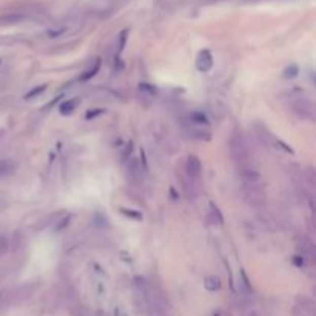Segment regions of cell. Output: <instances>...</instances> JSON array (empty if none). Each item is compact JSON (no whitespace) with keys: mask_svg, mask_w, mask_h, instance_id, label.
<instances>
[{"mask_svg":"<svg viewBox=\"0 0 316 316\" xmlns=\"http://www.w3.org/2000/svg\"><path fill=\"white\" fill-rule=\"evenodd\" d=\"M239 176L244 182V185H252V184H259L261 181V174L259 171L252 167V165H244L239 171Z\"/></svg>","mask_w":316,"mask_h":316,"instance_id":"2","label":"cell"},{"mask_svg":"<svg viewBox=\"0 0 316 316\" xmlns=\"http://www.w3.org/2000/svg\"><path fill=\"white\" fill-rule=\"evenodd\" d=\"M298 74V66L293 65V66H289L286 69V73H284V77H295Z\"/></svg>","mask_w":316,"mask_h":316,"instance_id":"19","label":"cell"},{"mask_svg":"<svg viewBox=\"0 0 316 316\" xmlns=\"http://www.w3.org/2000/svg\"><path fill=\"white\" fill-rule=\"evenodd\" d=\"M204 287L208 292H218L221 289V279L218 276H207L204 281Z\"/></svg>","mask_w":316,"mask_h":316,"instance_id":"10","label":"cell"},{"mask_svg":"<svg viewBox=\"0 0 316 316\" xmlns=\"http://www.w3.org/2000/svg\"><path fill=\"white\" fill-rule=\"evenodd\" d=\"M114 316H128V313L125 311V308L122 305H117L114 308Z\"/></svg>","mask_w":316,"mask_h":316,"instance_id":"21","label":"cell"},{"mask_svg":"<svg viewBox=\"0 0 316 316\" xmlns=\"http://www.w3.org/2000/svg\"><path fill=\"white\" fill-rule=\"evenodd\" d=\"M99 69H100V59H96V63L88 69V71H87L85 74L81 76V81H82V82H87V81L93 79V77L99 73Z\"/></svg>","mask_w":316,"mask_h":316,"instance_id":"12","label":"cell"},{"mask_svg":"<svg viewBox=\"0 0 316 316\" xmlns=\"http://www.w3.org/2000/svg\"><path fill=\"white\" fill-rule=\"evenodd\" d=\"M293 316H313V307L307 305H296L293 310Z\"/></svg>","mask_w":316,"mask_h":316,"instance_id":"14","label":"cell"},{"mask_svg":"<svg viewBox=\"0 0 316 316\" xmlns=\"http://www.w3.org/2000/svg\"><path fill=\"white\" fill-rule=\"evenodd\" d=\"M121 212H122L127 218H133V219H136V221H140V219H142V215L137 213V212H133V210L130 212V210H127V208H122Z\"/></svg>","mask_w":316,"mask_h":316,"instance_id":"18","label":"cell"},{"mask_svg":"<svg viewBox=\"0 0 316 316\" xmlns=\"http://www.w3.org/2000/svg\"><path fill=\"white\" fill-rule=\"evenodd\" d=\"M69 219H71V216H66L65 219H62V222L59 224V225H56V230L59 231V230H62V228H65L68 224H69Z\"/></svg>","mask_w":316,"mask_h":316,"instance_id":"22","label":"cell"},{"mask_svg":"<svg viewBox=\"0 0 316 316\" xmlns=\"http://www.w3.org/2000/svg\"><path fill=\"white\" fill-rule=\"evenodd\" d=\"M127 178L131 184L137 185L142 179V168H140L139 162L136 159H133L130 164H128V173H127Z\"/></svg>","mask_w":316,"mask_h":316,"instance_id":"5","label":"cell"},{"mask_svg":"<svg viewBox=\"0 0 316 316\" xmlns=\"http://www.w3.org/2000/svg\"><path fill=\"white\" fill-rule=\"evenodd\" d=\"M47 88H48V85H41V87H37V88H34V90H31V91L25 96V99L28 100V99H32V97H37V96H41L42 93H45Z\"/></svg>","mask_w":316,"mask_h":316,"instance_id":"16","label":"cell"},{"mask_svg":"<svg viewBox=\"0 0 316 316\" xmlns=\"http://www.w3.org/2000/svg\"><path fill=\"white\" fill-rule=\"evenodd\" d=\"M127 39H128V29H124L121 34H119V39H117V50L119 53L124 51L125 45H127Z\"/></svg>","mask_w":316,"mask_h":316,"instance_id":"15","label":"cell"},{"mask_svg":"<svg viewBox=\"0 0 316 316\" xmlns=\"http://www.w3.org/2000/svg\"><path fill=\"white\" fill-rule=\"evenodd\" d=\"M292 108L293 111L301 117V119H305V121H314V116H316V110H314V105L310 99H305V97H299V99H295L293 103H292Z\"/></svg>","mask_w":316,"mask_h":316,"instance_id":"1","label":"cell"},{"mask_svg":"<svg viewBox=\"0 0 316 316\" xmlns=\"http://www.w3.org/2000/svg\"><path fill=\"white\" fill-rule=\"evenodd\" d=\"M185 171H187V174L190 176L191 181L198 179V178L201 176V173H202V165H201L199 157L190 156V157L187 159V164H185Z\"/></svg>","mask_w":316,"mask_h":316,"instance_id":"4","label":"cell"},{"mask_svg":"<svg viewBox=\"0 0 316 316\" xmlns=\"http://www.w3.org/2000/svg\"><path fill=\"white\" fill-rule=\"evenodd\" d=\"M196 66L201 73H207L213 66V56L208 50H202L196 57Z\"/></svg>","mask_w":316,"mask_h":316,"instance_id":"3","label":"cell"},{"mask_svg":"<svg viewBox=\"0 0 316 316\" xmlns=\"http://www.w3.org/2000/svg\"><path fill=\"white\" fill-rule=\"evenodd\" d=\"M190 121L193 125H208V117L205 113H201V111H196L190 116Z\"/></svg>","mask_w":316,"mask_h":316,"instance_id":"13","label":"cell"},{"mask_svg":"<svg viewBox=\"0 0 316 316\" xmlns=\"http://www.w3.org/2000/svg\"><path fill=\"white\" fill-rule=\"evenodd\" d=\"M103 113H105L103 108H91V110H88L85 119H87V121H91L93 117H97V116H100V114H103Z\"/></svg>","mask_w":316,"mask_h":316,"instance_id":"17","label":"cell"},{"mask_svg":"<svg viewBox=\"0 0 316 316\" xmlns=\"http://www.w3.org/2000/svg\"><path fill=\"white\" fill-rule=\"evenodd\" d=\"M26 19V16L23 13H8V14H4L0 16V25H17L20 22H23Z\"/></svg>","mask_w":316,"mask_h":316,"instance_id":"7","label":"cell"},{"mask_svg":"<svg viewBox=\"0 0 316 316\" xmlns=\"http://www.w3.org/2000/svg\"><path fill=\"white\" fill-rule=\"evenodd\" d=\"M230 150H231V154L234 159L238 161H242V159H247V147L242 142L241 139H233L230 142Z\"/></svg>","mask_w":316,"mask_h":316,"instance_id":"6","label":"cell"},{"mask_svg":"<svg viewBox=\"0 0 316 316\" xmlns=\"http://www.w3.org/2000/svg\"><path fill=\"white\" fill-rule=\"evenodd\" d=\"M208 219L212 221L213 224L216 225H221L224 222V218H222V213L218 210V207L213 204V202H210V215H208Z\"/></svg>","mask_w":316,"mask_h":316,"instance_id":"11","label":"cell"},{"mask_svg":"<svg viewBox=\"0 0 316 316\" xmlns=\"http://www.w3.org/2000/svg\"><path fill=\"white\" fill-rule=\"evenodd\" d=\"M298 250L301 252V256L305 259V258H313V253H314V247H313V242L308 241L307 238H301V242L298 244Z\"/></svg>","mask_w":316,"mask_h":316,"instance_id":"8","label":"cell"},{"mask_svg":"<svg viewBox=\"0 0 316 316\" xmlns=\"http://www.w3.org/2000/svg\"><path fill=\"white\" fill-rule=\"evenodd\" d=\"M140 90H142V91H148L151 94H157V91L153 87H150V84H140Z\"/></svg>","mask_w":316,"mask_h":316,"instance_id":"20","label":"cell"},{"mask_svg":"<svg viewBox=\"0 0 316 316\" xmlns=\"http://www.w3.org/2000/svg\"><path fill=\"white\" fill-rule=\"evenodd\" d=\"M79 103H81V99L79 97H74V99H69V100H65L60 107H59V111L63 114V116H68V114H71L77 107H79Z\"/></svg>","mask_w":316,"mask_h":316,"instance_id":"9","label":"cell"},{"mask_svg":"<svg viewBox=\"0 0 316 316\" xmlns=\"http://www.w3.org/2000/svg\"><path fill=\"white\" fill-rule=\"evenodd\" d=\"M131 150H133V144H128V145H127V150H125V151H124V154H122V157H124L122 161H127V159H128V156H130Z\"/></svg>","mask_w":316,"mask_h":316,"instance_id":"23","label":"cell"}]
</instances>
